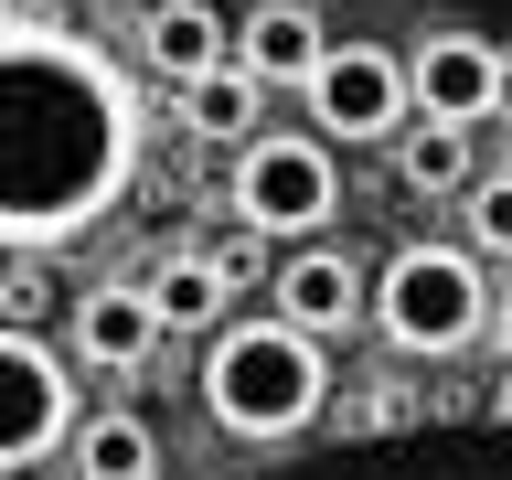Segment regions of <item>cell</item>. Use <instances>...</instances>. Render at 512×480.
<instances>
[{
  "label": "cell",
  "mask_w": 512,
  "mask_h": 480,
  "mask_svg": "<svg viewBox=\"0 0 512 480\" xmlns=\"http://www.w3.org/2000/svg\"><path fill=\"white\" fill-rule=\"evenodd\" d=\"M480 320H491V278H480V256L459 246H395V267L374 278V331L395 352H459L480 342Z\"/></svg>",
  "instance_id": "obj_3"
},
{
  "label": "cell",
  "mask_w": 512,
  "mask_h": 480,
  "mask_svg": "<svg viewBox=\"0 0 512 480\" xmlns=\"http://www.w3.org/2000/svg\"><path fill=\"white\" fill-rule=\"evenodd\" d=\"M502 342H512V320H502Z\"/></svg>",
  "instance_id": "obj_19"
},
{
  "label": "cell",
  "mask_w": 512,
  "mask_h": 480,
  "mask_svg": "<svg viewBox=\"0 0 512 480\" xmlns=\"http://www.w3.org/2000/svg\"><path fill=\"white\" fill-rule=\"evenodd\" d=\"M139 54H150V75H171V86H192V75H214V64H235V32L203 11V0H160L150 32H139Z\"/></svg>",
  "instance_id": "obj_12"
},
{
  "label": "cell",
  "mask_w": 512,
  "mask_h": 480,
  "mask_svg": "<svg viewBox=\"0 0 512 480\" xmlns=\"http://www.w3.org/2000/svg\"><path fill=\"white\" fill-rule=\"evenodd\" d=\"M470 246H502V256H512V171L470 182Z\"/></svg>",
  "instance_id": "obj_17"
},
{
  "label": "cell",
  "mask_w": 512,
  "mask_h": 480,
  "mask_svg": "<svg viewBox=\"0 0 512 480\" xmlns=\"http://www.w3.org/2000/svg\"><path fill=\"white\" fill-rule=\"evenodd\" d=\"M150 299H160V320L171 331H224V310H235V278H224L214 256H171L150 278Z\"/></svg>",
  "instance_id": "obj_15"
},
{
  "label": "cell",
  "mask_w": 512,
  "mask_h": 480,
  "mask_svg": "<svg viewBox=\"0 0 512 480\" xmlns=\"http://www.w3.org/2000/svg\"><path fill=\"white\" fill-rule=\"evenodd\" d=\"M235 54H246V75H267V86H310L320 64H331V32H320L310 0H256L246 32H235Z\"/></svg>",
  "instance_id": "obj_10"
},
{
  "label": "cell",
  "mask_w": 512,
  "mask_h": 480,
  "mask_svg": "<svg viewBox=\"0 0 512 480\" xmlns=\"http://www.w3.org/2000/svg\"><path fill=\"white\" fill-rule=\"evenodd\" d=\"M278 310L299 320V331H352V310H363V278H352L342 246H299L278 267Z\"/></svg>",
  "instance_id": "obj_11"
},
{
  "label": "cell",
  "mask_w": 512,
  "mask_h": 480,
  "mask_svg": "<svg viewBox=\"0 0 512 480\" xmlns=\"http://www.w3.org/2000/svg\"><path fill=\"white\" fill-rule=\"evenodd\" d=\"M459 160H470V128H416L395 171H406L416 192H448V182H459Z\"/></svg>",
  "instance_id": "obj_16"
},
{
  "label": "cell",
  "mask_w": 512,
  "mask_h": 480,
  "mask_svg": "<svg viewBox=\"0 0 512 480\" xmlns=\"http://www.w3.org/2000/svg\"><path fill=\"white\" fill-rule=\"evenodd\" d=\"M278 480H512V427H491V438H363L342 459H310Z\"/></svg>",
  "instance_id": "obj_7"
},
{
  "label": "cell",
  "mask_w": 512,
  "mask_h": 480,
  "mask_svg": "<svg viewBox=\"0 0 512 480\" xmlns=\"http://www.w3.org/2000/svg\"><path fill=\"white\" fill-rule=\"evenodd\" d=\"M75 480H160V427L150 416H86L75 427Z\"/></svg>",
  "instance_id": "obj_13"
},
{
  "label": "cell",
  "mask_w": 512,
  "mask_h": 480,
  "mask_svg": "<svg viewBox=\"0 0 512 480\" xmlns=\"http://www.w3.org/2000/svg\"><path fill=\"white\" fill-rule=\"evenodd\" d=\"M235 214L256 224V235H320V224L342 214V160H331V139L320 128H256L246 160H235Z\"/></svg>",
  "instance_id": "obj_4"
},
{
  "label": "cell",
  "mask_w": 512,
  "mask_h": 480,
  "mask_svg": "<svg viewBox=\"0 0 512 480\" xmlns=\"http://www.w3.org/2000/svg\"><path fill=\"white\" fill-rule=\"evenodd\" d=\"M139 86L96 32L11 0L0 11V235L22 256L75 246L139 182Z\"/></svg>",
  "instance_id": "obj_1"
},
{
  "label": "cell",
  "mask_w": 512,
  "mask_h": 480,
  "mask_svg": "<svg viewBox=\"0 0 512 480\" xmlns=\"http://www.w3.org/2000/svg\"><path fill=\"white\" fill-rule=\"evenodd\" d=\"M491 427H512V374H502V384H491Z\"/></svg>",
  "instance_id": "obj_18"
},
{
  "label": "cell",
  "mask_w": 512,
  "mask_h": 480,
  "mask_svg": "<svg viewBox=\"0 0 512 480\" xmlns=\"http://www.w3.org/2000/svg\"><path fill=\"white\" fill-rule=\"evenodd\" d=\"M331 395V363H320V331H299L288 310L267 320H224L214 352H203V406L235 438H299Z\"/></svg>",
  "instance_id": "obj_2"
},
{
  "label": "cell",
  "mask_w": 512,
  "mask_h": 480,
  "mask_svg": "<svg viewBox=\"0 0 512 480\" xmlns=\"http://www.w3.org/2000/svg\"><path fill=\"white\" fill-rule=\"evenodd\" d=\"M75 427H86L75 363H64L43 331H11V342H0V459H11V480H32L54 448H75Z\"/></svg>",
  "instance_id": "obj_5"
},
{
  "label": "cell",
  "mask_w": 512,
  "mask_h": 480,
  "mask_svg": "<svg viewBox=\"0 0 512 480\" xmlns=\"http://www.w3.org/2000/svg\"><path fill=\"white\" fill-rule=\"evenodd\" d=\"M299 96H310L320 139H395L406 107H416V75H406V54H384V43H331V64H320Z\"/></svg>",
  "instance_id": "obj_6"
},
{
  "label": "cell",
  "mask_w": 512,
  "mask_h": 480,
  "mask_svg": "<svg viewBox=\"0 0 512 480\" xmlns=\"http://www.w3.org/2000/svg\"><path fill=\"white\" fill-rule=\"evenodd\" d=\"M256 96H267V75H246V54H235V64H214V75L182 86V118L203 128V139H235V150H246L256 139Z\"/></svg>",
  "instance_id": "obj_14"
},
{
  "label": "cell",
  "mask_w": 512,
  "mask_h": 480,
  "mask_svg": "<svg viewBox=\"0 0 512 480\" xmlns=\"http://www.w3.org/2000/svg\"><path fill=\"white\" fill-rule=\"evenodd\" d=\"M160 331H171V320H160L150 288H86V299H75V352H86L96 374H139L160 352Z\"/></svg>",
  "instance_id": "obj_9"
},
{
  "label": "cell",
  "mask_w": 512,
  "mask_h": 480,
  "mask_svg": "<svg viewBox=\"0 0 512 480\" xmlns=\"http://www.w3.org/2000/svg\"><path fill=\"white\" fill-rule=\"evenodd\" d=\"M406 75H416V118L427 128H480L502 107V54L480 32H427L406 54Z\"/></svg>",
  "instance_id": "obj_8"
}]
</instances>
